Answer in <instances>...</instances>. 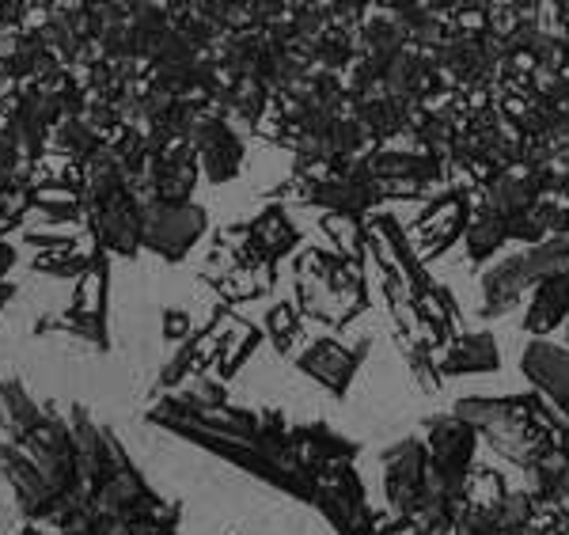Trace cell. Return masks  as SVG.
<instances>
[{"label": "cell", "instance_id": "cell-1", "mask_svg": "<svg viewBox=\"0 0 569 535\" xmlns=\"http://www.w3.org/2000/svg\"><path fill=\"white\" fill-rule=\"evenodd\" d=\"M456 418L486 433L490 448L509 464L528 467L539 464L547 452L558 448V437L569 429V422L558 414L539 392L531 395H505V399H486V395H467L456 403Z\"/></svg>", "mask_w": 569, "mask_h": 535}, {"label": "cell", "instance_id": "cell-2", "mask_svg": "<svg viewBox=\"0 0 569 535\" xmlns=\"http://www.w3.org/2000/svg\"><path fill=\"white\" fill-rule=\"evenodd\" d=\"M292 285H297L300 316L319 319L327 327H346L369 308L365 270L353 258H342L327 247H305L292 258Z\"/></svg>", "mask_w": 569, "mask_h": 535}, {"label": "cell", "instance_id": "cell-3", "mask_svg": "<svg viewBox=\"0 0 569 535\" xmlns=\"http://www.w3.org/2000/svg\"><path fill=\"white\" fill-rule=\"evenodd\" d=\"M569 270V236H550L543 244L525 247V251L501 258L482 274V311L479 316L493 319L512 311L528 293H536L539 285L555 274Z\"/></svg>", "mask_w": 569, "mask_h": 535}, {"label": "cell", "instance_id": "cell-4", "mask_svg": "<svg viewBox=\"0 0 569 535\" xmlns=\"http://www.w3.org/2000/svg\"><path fill=\"white\" fill-rule=\"evenodd\" d=\"M316 505L338 535H380V516L372 513L353 464L316 472Z\"/></svg>", "mask_w": 569, "mask_h": 535}, {"label": "cell", "instance_id": "cell-5", "mask_svg": "<svg viewBox=\"0 0 569 535\" xmlns=\"http://www.w3.org/2000/svg\"><path fill=\"white\" fill-rule=\"evenodd\" d=\"M365 156H369V171L380 198H426V194H437V187L445 182V164L426 149H372Z\"/></svg>", "mask_w": 569, "mask_h": 535}, {"label": "cell", "instance_id": "cell-6", "mask_svg": "<svg viewBox=\"0 0 569 535\" xmlns=\"http://www.w3.org/2000/svg\"><path fill=\"white\" fill-rule=\"evenodd\" d=\"M201 232H206V209L194 206V201H144V251H156L160 258L179 262L198 244Z\"/></svg>", "mask_w": 569, "mask_h": 535}, {"label": "cell", "instance_id": "cell-7", "mask_svg": "<svg viewBox=\"0 0 569 535\" xmlns=\"http://www.w3.org/2000/svg\"><path fill=\"white\" fill-rule=\"evenodd\" d=\"M426 448L429 467L456 494H467V478L475 472V448H479V429L467 426L456 414H433V418H426Z\"/></svg>", "mask_w": 569, "mask_h": 535}, {"label": "cell", "instance_id": "cell-8", "mask_svg": "<svg viewBox=\"0 0 569 535\" xmlns=\"http://www.w3.org/2000/svg\"><path fill=\"white\" fill-rule=\"evenodd\" d=\"M426 478H429L426 440L402 437L383 452V494H388L391 516L415 521L421 497H426Z\"/></svg>", "mask_w": 569, "mask_h": 535}, {"label": "cell", "instance_id": "cell-9", "mask_svg": "<svg viewBox=\"0 0 569 535\" xmlns=\"http://www.w3.org/2000/svg\"><path fill=\"white\" fill-rule=\"evenodd\" d=\"M372 338H357L353 346L338 343V338H311L297 349V357H292V365L300 368V373H308L311 380H319L327 387L330 395H338L342 399L346 392H350L357 368H361L365 354H369Z\"/></svg>", "mask_w": 569, "mask_h": 535}, {"label": "cell", "instance_id": "cell-10", "mask_svg": "<svg viewBox=\"0 0 569 535\" xmlns=\"http://www.w3.org/2000/svg\"><path fill=\"white\" fill-rule=\"evenodd\" d=\"M475 217V201H471V190L467 187H452L445 190L426 214L418 217L415 225V236L418 239V258L429 262V258H440L448 247L456 244L460 236H467V225Z\"/></svg>", "mask_w": 569, "mask_h": 535}, {"label": "cell", "instance_id": "cell-11", "mask_svg": "<svg viewBox=\"0 0 569 535\" xmlns=\"http://www.w3.org/2000/svg\"><path fill=\"white\" fill-rule=\"evenodd\" d=\"M190 152L209 182H228L243 168V141L220 115H201L190 133Z\"/></svg>", "mask_w": 569, "mask_h": 535}, {"label": "cell", "instance_id": "cell-12", "mask_svg": "<svg viewBox=\"0 0 569 535\" xmlns=\"http://www.w3.org/2000/svg\"><path fill=\"white\" fill-rule=\"evenodd\" d=\"M520 368H525L528 384L569 422V346L528 343Z\"/></svg>", "mask_w": 569, "mask_h": 535}, {"label": "cell", "instance_id": "cell-13", "mask_svg": "<svg viewBox=\"0 0 569 535\" xmlns=\"http://www.w3.org/2000/svg\"><path fill=\"white\" fill-rule=\"evenodd\" d=\"M103 311H107V262H103V258H96V262H91V270L84 274V281H80L77 300H72V308H69L66 327L77 330L80 338H88L91 346L103 349L107 346V319H103Z\"/></svg>", "mask_w": 569, "mask_h": 535}, {"label": "cell", "instance_id": "cell-14", "mask_svg": "<svg viewBox=\"0 0 569 535\" xmlns=\"http://www.w3.org/2000/svg\"><path fill=\"white\" fill-rule=\"evenodd\" d=\"M361 452V445L342 433H335L323 422H308V426H297L292 429V456L305 472H323V467H335V464H350V459Z\"/></svg>", "mask_w": 569, "mask_h": 535}, {"label": "cell", "instance_id": "cell-15", "mask_svg": "<svg viewBox=\"0 0 569 535\" xmlns=\"http://www.w3.org/2000/svg\"><path fill=\"white\" fill-rule=\"evenodd\" d=\"M410 110L415 107L399 103L395 96H388V88L376 85V88L365 91V96H353L350 118L361 126L365 141H391L395 133H407Z\"/></svg>", "mask_w": 569, "mask_h": 535}, {"label": "cell", "instance_id": "cell-16", "mask_svg": "<svg viewBox=\"0 0 569 535\" xmlns=\"http://www.w3.org/2000/svg\"><path fill=\"white\" fill-rule=\"evenodd\" d=\"M501 349L493 343L490 330H475V335H456L452 343L437 354L440 376H475V373H498Z\"/></svg>", "mask_w": 569, "mask_h": 535}, {"label": "cell", "instance_id": "cell-17", "mask_svg": "<svg viewBox=\"0 0 569 535\" xmlns=\"http://www.w3.org/2000/svg\"><path fill=\"white\" fill-rule=\"evenodd\" d=\"M562 319L569 323V270L547 278L536 293H531V304L525 311V330L536 338H543L555 327H562Z\"/></svg>", "mask_w": 569, "mask_h": 535}, {"label": "cell", "instance_id": "cell-18", "mask_svg": "<svg viewBox=\"0 0 569 535\" xmlns=\"http://www.w3.org/2000/svg\"><path fill=\"white\" fill-rule=\"evenodd\" d=\"M251 236H254V244H259L266 262H278V258H284L292 247L300 244L297 225H292L289 214H284L281 206H270L266 214L254 217L251 220Z\"/></svg>", "mask_w": 569, "mask_h": 535}, {"label": "cell", "instance_id": "cell-19", "mask_svg": "<svg viewBox=\"0 0 569 535\" xmlns=\"http://www.w3.org/2000/svg\"><path fill=\"white\" fill-rule=\"evenodd\" d=\"M463 244H467V258H471V262H486V258H493L505 244H509L505 220L490 217V214H475L471 225H467Z\"/></svg>", "mask_w": 569, "mask_h": 535}, {"label": "cell", "instance_id": "cell-20", "mask_svg": "<svg viewBox=\"0 0 569 535\" xmlns=\"http://www.w3.org/2000/svg\"><path fill=\"white\" fill-rule=\"evenodd\" d=\"M266 335L273 338V346L281 349L284 357H297V346L305 343L300 338V308L289 300H278L266 316Z\"/></svg>", "mask_w": 569, "mask_h": 535}, {"label": "cell", "instance_id": "cell-21", "mask_svg": "<svg viewBox=\"0 0 569 535\" xmlns=\"http://www.w3.org/2000/svg\"><path fill=\"white\" fill-rule=\"evenodd\" d=\"M536 497L528 491H509V497L493 509V524L501 528V535H525L536 521Z\"/></svg>", "mask_w": 569, "mask_h": 535}, {"label": "cell", "instance_id": "cell-22", "mask_svg": "<svg viewBox=\"0 0 569 535\" xmlns=\"http://www.w3.org/2000/svg\"><path fill=\"white\" fill-rule=\"evenodd\" d=\"M505 497H509V486H505L501 472H493V467H475L471 478H467V502L493 513Z\"/></svg>", "mask_w": 569, "mask_h": 535}, {"label": "cell", "instance_id": "cell-23", "mask_svg": "<svg viewBox=\"0 0 569 535\" xmlns=\"http://www.w3.org/2000/svg\"><path fill=\"white\" fill-rule=\"evenodd\" d=\"M452 535H501V528L493 524V513L479 509V505H467L463 516L456 521Z\"/></svg>", "mask_w": 569, "mask_h": 535}, {"label": "cell", "instance_id": "cell-24", "mask_svg": "<svg viewBox=\"0 0 569 535\" xmlns=\"http://www.w3.org/2000/svg\"><path fill=\"white\" fill-rule=\"evenodd\" d=\"M187 330H190V319L182 316V311H171V316L163 319V335H168V338H182Z\"/></svg>", "mask_w": 569, "mask_h": 535}, {"label": "cell", "instance_id": "cell-25", "mask_svg": "<svg viewBox=\"0 0 569 535\" xmlns=\"http://www.w3.org/2000/svg\"><path fill=\"white\" fill-rule=\"evenodd\" d=\"M566 346H569V323H566Z\"/></svg>", "mask_w": 569, "mask_h": 535}]
</instances>
